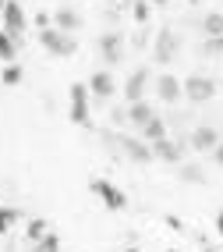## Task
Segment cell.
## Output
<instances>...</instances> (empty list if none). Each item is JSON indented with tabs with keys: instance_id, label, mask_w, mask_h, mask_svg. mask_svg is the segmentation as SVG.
I'll return each instance as SVG.
<instances>
[{
	"instance_id": "cell-1",
	"label": "cell",
	"mask_w": 223,
	"mask_h": 252,
	"mask_svg": "<svg viewBox=\"0 0 223 252\" xmlns=\"http://www.w3.org/2000/svg\"><path fill=\"white\" fill-rule=\"evenodd\" d=\"M39 46L46 50L50 57H60V61L78 54V39H75V32H64V29H57V25H50V29L39 32Z\"/></svg>"
},
{
	"instance_id": "cell-2",
	"label": "cell",
	"mask_w": 223,
	"mask_h": 252,
	"mask_svg": "<svg viewBox=\"0 0 223 252\" xmlns=\"http://www.w3.org/2000/svg\"><path fill=\"white\" fill-rule=\"evenodd\" d=\"M89 82H75L71 89H67V121L78 125V128H92V110H89Z\"/></svg>"
},
{
	"instance_id": "cell-3",
	"label": "cell",
	"mask_w": 223,
	"mask_h": 252,
	"mask_svg": "<svg viewBox=\"0 0 223 252\" xmlns=\"http://www.w3.org/2000/svg\"><path fill=\"white\" fill-rule=\"evenodd\" d=\"M89 189H92V195H96L110 213H124V210H128V195L117 189L110 178H92V181H89Z\"/></svg>"
},
{
	"instance_id": "cell-4",
	"label": "cell",
	"mask_w": 223,
	"mask_h": 252,
	"mask_svg": "<svg viewBox=\"0 0 223 252\" xmlns=\"http://www.w3.org/2000/svg\"><path fill=\"white\" fill-rule=\"evenodd\" d=\"M177 54H181V36H177V29L163 25V29L156 32V39H152V61H156V64H170Z\"/></svg>"
},
{
	"instance_id": "cell-5",
	"label": "cell",
	"mask_w": 223,
	"mask_h": 252,
	"mask_svg": "<svg viewBox=\"0 0 223 252\" xmlns=\"http://www.w3.org/2000/svg\"><path fill=\"white\" fill-rule=\"evenodd\" d=\"M96 50H99L103 64H107V68H113V64L124 61V36H121L117 29H107V32L96 39Z\"/></svg>"
},
{
	"instance_id": "cell-6",
	"label": "cell",
	"mask_w": 223,
	"mask_h": 252,
	"mask_svg": "<svg viewBox=\"0 0 223 252\" xmlns=\"http://www.w3.org/2000/svg\"><path fill=\"white\" fill-rule=\"evenodd\" d=\"M121 157L139 163V167H149L152 160H156V153H152V142H145L142 135H124L121 139Z\"/></svg>"
},
{
	"instance_id": "cell-7",
	"label": "cell",
	"mask_w": 223,
	"mask_h": 252,
	"mask_svg": "<svg viewBox=\"0 0 223 252\" xmlns=\"http://www.w3.org/2000/svg\"><path fill=\"white\" fill-rule=\"evenodd\" d=\"M184 99L188 103H209V99H216V82L209 75H188L184 78Z\"/></svg>"
},
{
	"instance_id": "cell-8",
	"label": "cell",
	"mask_w": 223,
	"mask_h": 252,
	"mask_svg": "<svg viewBox=\"0 0 223 252\" xmlns=\"http://www.w3.org/2000/svg\"><path fill=\"white\" fill-rule=\"evenodd\" d=\"M152 153H156V160L170 163V167H181L184 157H188V139L177 135V139H163V142H152Z\"/></svg>"
},
{
	"instance_id": "cell-9",
	"label": "cell",
	"mask_w": 223,
	"mask_h": 252,
	"mask_svg": "<svg viewBox=\"0 0 223 252\" xmlns=\"http://www.w3.org/2000/svg\"><path fill=\"white\" fill-rule=\"evenodd\" d=\"M184 139H188V149H192V153H213L220 146V131L213 125H195Z\"/></svg>"
},
{
	"instance_id": "cell-10",
	"label": "cell",
	"mask_w": 223,
	"mask_h": 252,
	"mask_svg": "<svg viewBox=\"0 0 223 252\" xmlns=\"http://www.w3.org/2000/svg\"><path fill=\"white\" fill-rule=\"evenodd\" d=\"M4 32H11L14 39H22L25 36V25H28V14H25V7L18 4V0H7V7H4Z\"/></svg>"
},
{
	"instance_id": "cell-11",
	"label": "cell",
	"mask_w": 223,
	"mask_h": 252,
	"mask_svg": "<svg viewBox=\"0 0 223 252\" xmlns=\"http://www.w3.org/2000/svg\"><path fill=\"white\" fill-rule=\"evenodd\" d=\"M89 93L96 96V99H103V103H107V99L117 93V86H113V75H110V68H96L92 75H89Z\"/></svg>"
},
{
	"instance_id": "cell-12",
	"label": "cell",
	"mask_w": 223,
	"mask_h": 252,
	"mask_svg": "<svg viewBox=\"0 0 223 252\" xmlns=\"http://www.w3.org/2000/svg\"><path fill=\"white\" fill-rule=\"evenodd\" d=\"M145 86H149V68H135V71L124 78V99H128V103L145 99Z\"/></svg>"
},
{
	"instance_id": "cell-13",
	"label": "cell",
	"mask_w": 223,
	"mask_h": 252,
	"mask_svg": "<svg viewBox=\"0 0 223 252\" xmlns=\"http://www.w3.org/2000/svg\"><path fill=\"white\" fill-rule=\"evenodd\" d=\"M156 96L163 99V103H177V99L184 96V82H181L177 75L163 71V75L156 78Z\"/></svg>"
},
{
	"instance_id": "cell-14",
	"label": "cell",
	"mask_w": 223,
	"mask_h": 252,
	"mask_svg": "<svg viewBox=\"0 0 223 252\" xmlns=\"http://www.w3.org/2000/svg\"><path fill=\"white\" fill-rule=\"evenodd\" d=\"M152 117H156V110H152V103H145V99H139V103H128V128L142 131Z\"/></svg>"
},
{
	"instance_id": "cell-15",
	"label": "cell",
	"mask_w": 223,
	"mask_h": 252,
	"mask_svg": "<svg viewBox=\"0 0 223 252\" xmlns=\"http://www.w3.org/2000/svg\"><path fill=\"white\" fill-rule=\"evenodd\" d=\"M54 25H57V29H64V32H75V29H82L85 22H82V14H78L75 7H67V4H64V7H57V11H54Z\"/></svg>"
},
{
	"instance_id": "cell-16",
	"label": "cell",
	"mask_w": 223,
	"mask_h": 252,
	"mask_svg": "<svg viewBox=\"0 0 223 252\" xmlns=\"http://www.w3.org/2000/svg\"><path fill=\"white\" fill-rule=\"evenodd\" d=\"M139 135H142L145 142H163V139H170V128H167V121H163V114L152 117V121L139 131Z\"/></svg>"
},
{
	"instance_id": "cell-17",
	"label": "cell",
	"mask_w": 223,
	"mask_h": 252,
	"mask_svg": "<svg viewBox=\"0 0 223 252\" xmlns=\"http://www.w3.org/2000/svg\"><path fill=\"white\" fill-rule=\"evenodd\" d=\"M46 234H50V224L43 220V217H28V220H25V245L43 242Z\"/></svg>"
},
{
	"instance_id": "cell-18",
	"label": "cell",
	"mask_w": 223,
	"mask_h": 252,
	"mask_svg": "<svg viewBox=\"0 0 223 252\" xmlns=\"http://www.w3.org/2000/svg\"><path fill=\"white\" fill-rule=\"evenodd\" d=\"M177 178H181L184 185H205V181H209V174H205L198 163H188V160L177 167Z\"/></svg>"
},
{
	"instance_id": "cell-19",
	"label": "cell",
	"mask_w": 223,
	"mask_h": 252,
	"mask_svg": "<svg viewBox=\"0 0 223 252\" xmlns=\"http://www.w3.org/2000/svg\"><path fill=\"white\" fill-rule=\"evenodd\" d=\"M14 57H18V39H14L11 32L0 29V61H4V64H14Z\"/></svg>"
},
{
	"instance_id": "cell-20",
	"label": "cell",
	"mask_w": 223,
	"mask_h": 252,
	"mask_svg": "<svg viewBox=\"0 0 223 252\" xmlns=\"http://www.w3.org/2000/svg\"><path fill=\"white\" fill-rule=\"evenodd\" d=\"M22 78H25V68H22V64H4V71H0V82H4L7 89L22 86Z\"/></svg>"
},
{
	"instance_id": "cell-21",
	"label": "cell",
	"mask_w": 223,
	"mask_h": 252,
	"mask_svg": "<svg viewBox=\"0 0 223 252\" xmlns=\"http://www.w3.org/2000/svg\"><path fill=\"white\" fill-rule=\"evenodd\" d=\"M202 32L205 36H223V11H209L202 18Z\"/></svg>"
},
{
	"instance_id": "cell-22",
	"label": "cell",
	"mask_w": 223,
	"mask_h": 252,
	"mask_svg": "<svg viewBox=\"0 0 223 252\" xmlns=\"http://www.w3.org/2000/svg\"><path fill=\"white\" fill-rule=\"evenodd\" d=\"M18 220H22V213H18V210L0 203V234H7V231H11L14 224H18Z\"/></svg>"
},
{
	"instance_id": "cell-23",
	"label": "cell",
	"mask_w": 223,
	"mask_h": 252,
	"mask_svg": "<svg viewBox=\"0 0 223 252\" xmlns=\"http://www.w3.org/2000/svg\"><path fill=\"white\" fill-rule=\"evenodd\" d=\"M28 252H60V238H57L54 231H50V234H46L43 242H36V245H28Z\"/></svg>"
},
{
	"instance_id": "cell-24",
	"label": "cell",
	"mask_w": 223,
	"mask_h": 252,
	"mask_svg": "<svg viewBox=\"0 0 223 252\" xmlns=\"http://www.w3.org/2000/svg\"><path fill=\"white\" fill-rule=\"evenodd\" d=\"M202 54H205V57H220V54H223V36H205Z\"/></svg>"
},
{
	"instance_id": "cell-25",
	"label": "cell",
	"mask_w": 223,
	"mask_h": 252,
	"mask_svg": "<svg viewBox=\"0 0 223 252\" xmlns=\"http://www.w3.org/2000/svg\"><path fill=\"white\" fill-rule=\"evenodd\" d=\"M131 14H135V22H139V25H149V0H135V4H131Z\"/></svg>"
},
{
	"instance_id": "cell-26",
	"label": "cell",
	"mask_w": 223,
	"mask_h": 252,
	"mask_svg": "<svg viewBox=\"0 0 223 252\" xmlns=\"http://www.w3.org/2000/svg\"><path fill=\"white\" fill-rule=\"evenodd\" d=\"M163 224H167L170 231H184V224L177 220V217H174V213H167V217H163Z\"/></svg>"
},
{
	"instance_id": "cell-27",
	"label": "cell",
	"mask_w": 223,
	"mask_h": 252,
	"mask_svg": "<svg viewBox=\"0 0 223 252\" xmlns=\"http://www.w3.org/2000/svg\"><path fill=\"white\" fill-rule=\"evenodd\" d=\"M213 160H216V167H223V139H220V146L213 149Z\"/></svg>"
},
{
	"instance_id": "cell-28",
	"label": "cell",
	"mask_w": 223,
	"mask_h": 252,
	"mask_svg": "<svg viewBox=\"0 0 223 252\" xmlns=\"http://www.w3.org/2000/svg\"><path fill=\"white\" fill-rule=\"evenodd\" d=\"M213 227H216V234H220V238H223V210L216 213V220H213Z\"/></svg>"
},
{
	"instance_id": "cell-29",
	"label": "cell",
	"mask_w": 223,
	"mask_h": 252,
	"mask_svg": "<svg viewBox=\"0 0 223 252\" xmlns=\"http://www.w3.org/2000/svg\"><path fill=\"white\" fill-rule=\"evenodd\" d=\"M4 7H7V0H0V18H4Z\"/></svg>"
},
{
	"instance_id": "cell-30",
	"label": "cell",
	"mask_w": 223,
	"mask_h": 252,
	"mask_svg": "<svg viewBox=\"0 0 223 252\" xmlns=\"http://www.w3.org/2000/svg\"><path fill=\"white\" fill-rule=\"evenodd\" d=\"M202 252H220V249H213V245H205V249H202Z\"/></svg>"
},
{
	"instance_id": "cell-31",
	"label": "cell",
	"mask_w": 223,
	"mask_h": 252,
	"mask_svg": "<svg viewBox=\"0 0 223 252\" xmlns=\"http://www.w3.org/2000/svg\"><path fill=\"white\" fill-rule=\"evenodd\" d=\"M113 4H135V0H113Z\"/></svg>"
},
{
	"instance_id": "cell-32",
	"label": "cell",
	"mask_w": 223,
	"mask_h": 252,
	"mask_svg": "<svg viewBox=\"0 0 223 252\" xmlns=\"http://www.w3.org/2000/svg\"><path fill=\"white\" fill-rule=\"evenodd\" d=\"M149 4H160V7H163V4H167V0H149Z\"/></svg>"
},
{
	"instance_id": "cell-33",
	"label": "cell",
	"mask_w": 223,
	"mask_h": 252,
	"mask_svg": "<svg viewBox=\"0 0 223 252\" xmlns=\"http://www.w3.org/2000/svg\"><path fill=\"white\" fill-rule=\"evenodd\" d=\"M163 252H181V249H163Z\"/></svg>"
},
{
	"instance_id": "cell-34",
	"label": "cell",
	"mask_w": 223,
	"mask_h": 252,
	"mask_svg": "<svg viewBox=\"0 0 223 252\" xmlns=\"http://www.w3.org/2000/svg\"><path fill=\"white\" fill-rule=\"evenodd\" d=\"M124 252H142V249H124Z\"/></svg>"
},
{
	"instance_id": "cell-35",
	"label": "cell",
	"mask_w": 223,
	"mask_h": 252,
	"mask_svg": "<svg viewBox=\"0 0 223 252\" xmlns=\"http://www.w3.org/2000/svg\"><path fill=\"white\" fill-rule=\"evenodd\" d=\"M188 4H198V0H188Z\"/></svg>"
}]
</instances>
